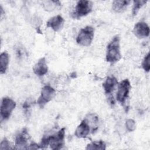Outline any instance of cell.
Instances as JSON below:
<instances>
[{
	"label": "cell",
	"instance_id": "4",
	"mask_svg": "<svg viewBox=\"0 0 150 150\" xmlns=\"http://www.w3.org/2000/svg\"><path fill=\"white\" fill-rule=\"evenodd\" d=\"M131 88L130 82L128 79H124L120 81L117 85V92L116 99L122 106L126 104V102L129 98V91Z\"/></svg>",
	"mask_w": 150,
	"mask_h": 150
},
{
	"label": "cell",
	"instance_id": "9",
	"mask_svg": "<svg viewBox=\"0 0 150 150\" xmlns=\"http://www.w3.org/2000/svg\"><path fill=\"white\" fill-rule=\"evenodd\" d=\"M133 33L135 36L139 39L146 38L149 35V27L144 21L138 22L134 27Z\"/></svg>",
	"mask_w": 150,
	"mask_h": 150
},
{
	"label": "cell",
	"instance_id": "17",
	"mask_svg": "<svg viewBox=\"0 0 150 150\" xmlns=\"http://www.w3.org/2000/svg\"><path fill=\"white\" fill-rule=\"evenodd\" d=\"M146 1H133V7H132V15L133 16L137 15V13L138 12L140 8L144 6L146 3Z\"/></svg>",
	"mask_w": 150,
	"mask_h": 150
},
{
	"label": "cell",
	"instance_id": "1",
	"mask_svg": "<svg viewBox=\"0 0 150 150\" xmlns=\"http://www.w3.org/2000/svg\"><path fill=\"white\" fill-rule=\"evenodd\" d=\"M65 128H62L57 133L44 135L39 144L40 148L44 149L50 145L52 149H60L64 144Z\"/></svg>",
	"mask_w": 150,
	"mask_h": 150
},
{
	"label": "cell",
	"instance_id": "12",
	"mask_svg": "<svg viewBox=\"0 0 150 150\" xmlns=\"http://www.w3.org/2000/svg\"><path fill=\"white\" fill-rule=\"evenodd\" d=\"M118 84L117 79L114 76H108L103 83V87L105 93L108 95H111L117 86Z\"/></svg>",
	"mask_w": 150,
	"mask_h": 150
},
{
	"label": "cell",
	"instance_id": "18",
	"mask_svg": "<svg viewBox=\"0 0 150 150\" xmlns=\"http://www.w3.org/2000/svg\"><path fill=\"white\" fill-rule=\"evenodd\" d=\"M150 54L148 53L144 57L142 62V67L144 70L146 72H149L150 70Z\"/></svg>",
	"mask_w": 150,
	"mask_h": 150
},
{
	"label": "cell",
	"instance_id": "19",
	"mask_svg": "<svg viewBox=\"0 0 150 150\" xmlns=\"http://www.w3.org/2000/svg\"><path fill=\"white\" fill-rule=\"evenodd\" d=\"M125 127L128 131L132 132L136 129L135 121L132 119H128L125 122Z\"/></svg>",
	"mask_w": 150,
	"mask_h": 150
},
{
	"label": "cell",
	"instance_id": "13",
	"mask_svg": "<svg viewBox=\"0 0 150 150\" xmlns=\"http://www.w3.org/2000/svg\"><path fill=\"white\" fill-rule=\"evenodd\" d=\"M34 73L38 76H42L47 73L48 67L45 57L40 58L33 67Z\"/></svg>",
	"mask_w": 150,
	"mask_h": 150
},
{
	"label": "cell",
	"instance_id": "8",
	"mask_svg": "<svg viewBox=\"0 0 150 150\" xmlns=\"http://www.w3.org/2000/svg\"><path fill=\"white\" fill-rule=\"evenodd\" d=\"M30 139V136L26 128H23L20 131L15 137L14 149H28L30 144L28 143V141Z\"/></svg>",
	"mask_w": 150,
	"mask_h": 150
},
{
	"label": "cell",
	"instance_id": "16",
	"mask_svg": "<svg viewBox=\"0 0 150 150\" xmlns=\"http://www.w3.org/2000/svg\"><path fill=\"white\" fill-rule=\"evenodd\" d=\"M106 149V144L103 141H94L88 144L86 149H97V150H105Z\"/></svg>",
	"mask_w": 150,
	"mask_h": 150
},
{
	"label": "cell",
	"instance_id": "6",
	"mask_svg": "<svg viewBox=\"0 0 150 150\" xmlns=\"http://www.w3.org/2000/svg\"><path fill=\"white\" fill-rule=\"evenodd\" d=\"M15 107L16 103L14 100L9 97H4L1 101L0 108L1 119L4 120H8Z\"/></svg>",
	"mask_w": 150,
	"mask_h": 150
},
{
	"label": "cell",
	"instance_id": "14",
	"mask_svg": "<svg viewBox=\"0 0 150 150\" xmlns=\"http://www.w3.org/2000/svg\"><path fill=\"white\" fill-rule=\"evenodd\" d=\"M130 3L128 0H115L112 4V10L117 13L124 12Z\"/></svg>",
	"mask_w": 150,
	"mask_h": 150
},
{
	"label": "cell",
	"instance_id": "11",
	"mask_svg": "<svg viewBox=\"0 0 150 150\" xmlns=\"http://www.w3.org/2000/svg\"><path fill=\"white\" fill-rule=\"evenodd\" d=\"M91 130V126L87 120L84 118L81 123L77 126L74 135L79 138H86L89 134Z\"/></svg>",
	"mask_w": 150,
	"mask_h": 150
},
{
	"label": "cell",
	"instance_id": "20",
	"mask_svg": "<svg viewBox=\"0 0 150 150\" xmlns=\"http://www.w3.org/2000/svg\"><path fill=\"white\" fill-rule=\"evenodd\" d=\"M11 149L10 148V142L6 138L4 137L1 142L0 144V149L1 150H8Z\"/></svg>",
	"mask_w": 150,
	"mask_h": 150
},
{
	"label": "cell",
	"instance_id": "10",
	"mask_svg": "<svg viewBox=\"0 0 150 150\" xmlns=\"http://www.w3.org/2000/svg\"><path fill=\"white\" fill-rule=\"evenodd\" d=\"M64 22L63 18L61 15H58L50 18L46 23V26L48 28H51L54 32H58L62 29Z\"/></svg>",
	"mask_w": 150,
	"mask_h": 150
},
{
	"label": "cell",
	"instance_id": "15",
	"mask_svg": "<svg viewBox=\"0 0 150 150\" xmlns=\"http://www.w3.org/2000/svg\"><path fill=\"white\" fill-rule=\"evenodd\" d=\"M9 57L6 52L1 53L0 55V73L1 74L5 73L9 64Z\"/></svg>",
	"mask_w": 150,
	"mask_h": 150
},
{
	"label": "cell",
	"instance_id": "7",
	"mask_svg": "<svg viewBox=\"0 0 150 150\" xmlns=\"http://www.w3.org/2000/svg\"><path fill=\"white\" fill-rule=\"evenodd\" d=\"M55 96V90L49 85H46L42 88L40 96L37 100L39 107L42 108L45 105L50 101Z\"/></svg>",
	"mask_w": 150,
	"mask_h": 150
},
{
	"label": "cell",
	"instance_id": "5",
	"mask_svg": "<svg viewBox=\"0 0 150 150\" xmlns=\"http://www.w3.org/2000/svg\"><path fill=\"white\" fill-rule=\"evenodd\" d=\"M93 2L87 0H80L77 2L74 11L71 14L73 18L79 19L85 16L92 11Z\"/></svg>",
	"mask_w": 150,
	"mask_h": 150
},
{
	"label": "cell",
	"instance_id": "3",
	"mask_svg": "<svg viewBox=\"0 0 150 150\" xmlns=\"http://www.w3.org/2000/svg\"><path fill=\"white\" fill-rule=\"evenodd\" d=\"M94 36V29L91 26L82 28L76 38V42L81 46H88L92 43Z\"/></svg>",
	"mask_w": 150,
	"mask_h": 150
},
{
	"label": "cell",
	"instance_id": "2",
	"mask_svg": "<svg viewBox=\"0 0 150 150\" xmlns=\"http://www.w3.org/2000/svg\"><path fill=\"white\" fill-rule=\"evenodd\" d=\"M121 59L120 38L118 35H115L107 46L105 59L107 62L114 63L118 62Z\"/></svg>",
	"mask_w": 150,
	"mask_h": 150
}]
</instances>
